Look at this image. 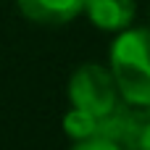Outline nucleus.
<instances>
[{"label": "nucleus", "instance_id": "2", "mask_svg": "<svg viewBox=\"0 0 150 150\" xmlns=\"http://www.w3.org/2000/svg\"><path fill=\"white\" fill-rule=\"evenodd\" d=\"M69 100H71V108L87 111V113L100 119L121 98H119L116 82H113V76H111V71L105 66L84 63L69 79Z\"/></svg>", "mask_w": 150, "mask_h": 150}, {"label": "nucleus", "instance_id": "1", "mask_svg": "<svg viewBox=\"0 0 150 150\" xmlns=\"http://www.w3.org/2000/svg\"><path fill=\"white\" fill-rule=\"evenodd\" d=\"M111 76L129 105H150V29H121L111 45Z\"/></svg>", "mask_w": 150, "mask_h": 150}, {"label": "nucleus", "instance_id": "4", "mask_svg": "<svg viewBox=\"0 0 150 150\" xmlns=\"http://www.w3.org/2000/svg\"><path fill=\"white\" fill-rule=\"evenodd\" d=\"M18 11L34 24H66L82 13V0H16Z\"/></svg>", "mask_w": 150, "mask_h": 150}, {"label": "nucleus", "instance_id": "7", "mask_svg": "<svg viewBox=\"0 0 150 150\" xmlns=\"http://www.w3.org/2000/svg\"><path fill=\"white\" fill-rule=\"evenodd\" d=\"M71 150H124L121 142L111 140V137H103V134H90L84 140H76V145Z\"/></svg>", "mask_w": 150, "mask_h": 150}, {"label": "nucleus", "instance_id": "5", "mask_svg": "<svg viewBox=\"0 0 150 150\" xmlns=\"http://www.w3.org/2000/svg\"><path fill=\"white\" fill-rule=\"evenodd\" d=\"M121 148L150 150V105H129L121 132Z\"/></svg>", "mask_w": 150, "mask_h": 150}, {"label": "nucleus", "instance_id": "6", "mask_svg": "<svg viewBox=\"0 0 150 150\" xmlns=\"http://www.w3.org/2000/svg\"><path fill=\"white\" fill-rule=\"evenodd\" d=\"M63 132L76 142V140H84L90 134L98 132V116L87 113V111H79V108H71L66 116H63Z\"/></svg>", "mask_w": 150, "mask_h": 150}, {"label": "nucleus", "instance_id": "3", "mask_svg": "<svg viewBox=\"0 0 150 150\" xmlns=\"http://www.w3.org/2000/svg\"><path fill=\"white\" fill-rule=\"evenodd\" d=\"M82 13L103 29V32H121L132 24L137 13L134 0H82Z\"/></svg>", "mask_w": 150, "mask_h": 150}]
</instances>
